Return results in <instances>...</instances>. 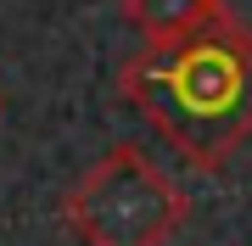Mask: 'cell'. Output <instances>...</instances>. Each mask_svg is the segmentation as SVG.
Instances as JSON below:
<instances>
[{
  "mask_svg": "<svg viewBox=\"0 0 252 246\" xmlns=\"http://www.w3.org/2000/svg\"><path fill=\"white\" fill-rule=\"evenodd\" d=\"M118 95L196 173H219L252 135V28L224 6L174 45H140L118 73Z\"/></svg>",
  "mask_w": 252,
  "mask_h": 246,
  "instance_id": "cell-1",
  "label": "cell"
},
{
  "mask_svg": "<svg viewBox=\"0 0 252 246\" xmlns=\"http://www.w3.org/2000/svg\"><path fill=\"white\" fill-rule=\"evenodd\" d=\"M79 246H168L190 219L185 191L146 151L112 146L62 201Z\"/></svg>",
  "mask_w": 252,
  "mask_h": 246,
  "instance_id": "cell-2",
  "label": "cell"
},
{
  "mask_svg": "<svg viewBox=\"0 0 252 246\" xmlns=\"http://www.w3.org/2000/svg\"><path fill=\"white\" fill-rule=\"evenodd\" d=\"M224 11V0H124V23L140 34V45H174L190 39Z\"/></svg>",
  "mask_w": 252,
  "mask_h": 246,
  "instance_id": "cell-3",
  "label": "cell"
}]
</instances>
